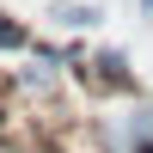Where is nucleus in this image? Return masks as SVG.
<instances>
[{
	"label": "nucleus",
	"mask_w": 153,
	"mask_h": 153,
	"mask_svg": "<svg viewBox=\"0 0 153 153\" xmlns=\"http://www.w3.org/2000/svg\"><path fill=\"white\" fill-rule=\"evenodd\" d=\"M0 49H31V31L12 25V19H0Z\"/></svg>",
	"instance_id": "f257e3e1"
},
{
	"label": "nucleus",
	"mask_w": 153,
	"mask_h": 153,
	"mask_svg": "<svg viewBox=\"0 0 153 153\" xmlns=\"http://www.w3.org/2000/svg\"><path fill=\"white\" fill-rule=\"evenodd\" d=\"M61 19H68V25H92L98 6H61Z\"/></svg>",
	"instance_id": "f03ea898"
},
{
	"label": "nucleus",
	"mask_w": 153,
	"mask_h": 153,
	"mask_svg": "<svg viewBox=\"0 0 153 153\" xmlns=\"http://www.w3.org/2000/svg\"><path fill=\"white\" fill-rule=\"evenodd\" d=\"M141 6H147V12H153V0H141Z\"/></svg>",
	"instance_id": "7ed1b4c3"
}]
</instances>
